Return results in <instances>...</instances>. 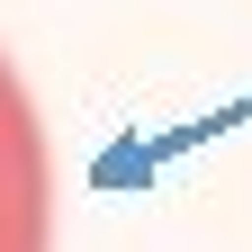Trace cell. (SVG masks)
Segmentation results:
<instances>
[{
    "instance_id": "6da1fadb",
    "label": "cell",
    "mask_w": 252,
    "mask_h": 252,
    "mask_svg": "<svg viewBox=\"0 0 252 252\" xmlns=\"http://www.w3.org/2000/svg\"><path fill=\"white\" fill-rule=\"evenodd\" d=\"M0 252H54V153L9 54H0Z\"/></svg>"
}]
</instances>
